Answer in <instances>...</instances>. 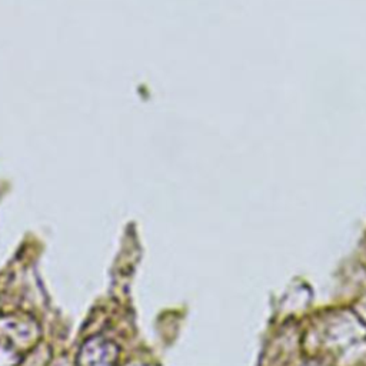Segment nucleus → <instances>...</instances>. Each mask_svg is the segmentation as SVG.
Instances as JSON below:
<instances>
[{
    "instance_id": "2",
    "label": "nucleus",
    "mask_w": 366,
    "mask_h": 366,
    "mask_svg": "<svg viewBox=\"0 0 366 366\" xmlns=\"http://www.w3.org/2000/svg\"><path fill=\"white\" fill-rule=\"evenodd\" d=\"M26 347L9 335L0 332V366H19L23 360Z\"/></svg>"
},
{
    "instance_id": "1",
    "label": "nucleus",
    "mask_w": 366,
    "mask_h": 366,
    "mask_svg": "<svg viewBox=\"0 0 366 366\" xmlns=\"http://www.w3.org/2000/svg\"><path fill=\"white\" fill-rule=\"evenodd\" d=\"M119 346L102 335L90 336L77 352L76 366H117Z\"/></svg>"
},
{
    "instance_id": "3",
    "label": "nucleus",
    "mask_w": 366,
    "mask_h": 366,
    "mask_svg": "<svg viewBox=\"0 0 366 366\" xmlns=\"http://www.w3.org/2000/svg\"><path fill=\"white\" fill-rule=\"evenodd\" d=\"M306 366H323V365H317V363H310V365H306Z\"/></svg>"
}]
</instances>
